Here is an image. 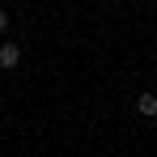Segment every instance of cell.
Returning <instances> with one entry per match:
<instances>
[{
	"mask_svg": "<svg viewBox=\"0 0 157 157\" xmlns=\"http://www.w3.org/2000/svg\"><path fill=\"white\" fill-rule=\"evenodd\" d=\"M21 64V47L17 43H0V68H17Z\"/></svg>",
	"mask_w": 157,
	"mask_h": 157,
	"instance_id": "obj_1",
	"label": "cell"
},
{
	"mask_svg": "<svg viewBox=\"0 0 157 157\" xmlns=\"http://www.w3.org/2000/svg\"><path fill=\"white\" fill-rule=\"evenodd\" d=\"M136 110L140 115H157V94H140L136 98Z\"/></svg>",
	"mask_w": 157,
	"mask_h": 157,
	"instance_id": "obj_2",
	"label": "cell"
},
{
	"mask_svg": "<svg viewBox=\"0 0 157 157\" xmlns=\"http://www.w3.org/2000/svg\"><path fill=\"white\" fill-rule=\"evenodd\" d=\"M4 30H9V13L0 9V34H4Z\"/></svg>",
	"mask_w": 157,
	"mask_h": 157,
	"instance_id": "obj_3",
	"label": "cell"
}]
</instances>
